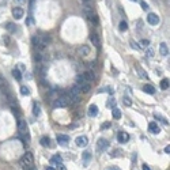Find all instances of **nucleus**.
<instances>
[{"instance_id": "1", "label": "nucleus", "mask_w": 170, "mask_h": 170, "mask_svg": "<svg viewBox=\"0 0 170 170\" xmlns=\"http://www.w3.org/2000/svg\"><path fill=\"white\" fill-rule=\"evenodd\" d=\"M21 166L23 167V170H29L31 167H34V157L31 153H26L21 159Z\"/></svg>"}, {"instance_id": "2", "label": "nucleus", "mask_w": 170, "mask_h": 170, "mask_svg": "<svg viewBox=\"0 0 170 170\" xmlns=\"http://www.w3.org/2000/svg\"><path fill=\"white\" fill-rule=\"evenodd\" d=\"M18 131H19V133L26 139V143H29L30 142V132H29V127H27L26 121H23V120L18 121Z\"/></svg>"}, {"instance_id": "3", "label": "nucleus", "mask_w": 170, "mask_h": 170, "mask_svg": "<svg viewBox=\"0 0 170 170\" xmlns=\"http://www.w3.org/2000/svg\"><path fill=\"white\" fill-rule=\"evenodd\" d=\"M70 100H71V103H76L80 101V88L78 85H75L70 90Z\"/></svg>"}, {"instance_id": "4", "label": "nucleus", "mask_w": 170, "mask_h": 170, "mask_svg": "<svg viewBox=\"0 0 170 170\" xmlns=\"http://www.w3.org/2000/svg\"><path fill=\"white\" fill-rule=\"evenodd\" d=\"M70 103H71L70 97H68V95H61V97L56 98L53 106H55V108H65V106H68Z\"/></svg>"}, {"instance_id": "5", "label": "nucleus", "mask_w": 170, "mask_h": 170, "mask_svg": "<svg viewBox=\"0 0 170 170\" xmlns=\"http://www.w3.org/2000/svg\"><path fill=\"white\" fill-rule=\"evenodd\" d=\"M85 14H86L87 19L91 22V23H93V25H98V16H97V14L94 12L93 8H90V7L86 6L85 7Z\"/></svg>"}, {"instance_id": "6", "label": "nucleus", "mask_w": 170, "mask_h": 170, "mask_svg": "<svg viewBox=\"0 0 170 170\" xmlns=\"http://www.w3.org/2000/svg\"><path fill=\"white\" fill-rule=\"evenodd\" d=\"M147 22H148L151 26H157V25L159 23V16L157 14H154V12H150V14L147 15Z\"/></svg>"}, {"instance_id": "7", "label": "nucleus", "mask_w": 170, "mask_h": 170, "mask_svg": "<svg viewBox=\"0 0 170 170\" xmlns=\"http://www.w3.org/2000/svg\"><path fill=\"white\" fill-rule=\"evenodd\" d=\"M108 147H109V142L106 140V139H102V138L98 139V142H97V150L100 151V153H101V151H105Z\"/></svg>"}, {"instance_id": "8", "label": "nucleus", "mask_w": 170, "mask_h": 170, "mask_svg": "<svg viewBox=\"0 0 170 170\" xmlns=\"http://www.w3.org/2000/svg\"><path fill=\"white\" fill-rule=\"evenodd\" d=\"M23 10L21 8V7H14L12 8V16L15 18V19H21L22 16H23Z\"/></svg>"}, {"instance_id": "9", "label": "nucleus", "mask_w": 170, "mask_h": 170, "mask_svg": "<svg viewBox=\"0 0 170 170\" xmlns=\"http://www.w3.org/2000/svg\"><path fill=\"white\" fill-rule=\"evenodd\" d=\"M76 146L78 147H86L88 144V139L87 136H79V138H76Z\"/></svg>"}, {"instance_id": "10", "label": "nucleus", "mask_w": 170, "mask_h": 170, "mask_svg": "<svg viewBox=\"0 0 170 170\" xmlns=\"http://www.w3.org/2000/svg\"><path fill=\"white\" fill-rule=\"evenodd\" d=\"M90 41L94 46H100V37H98V34L95 31L90 33Z\"/></svg>"}, {"instance_id": "11", "label": "nucleus", "mask_w": 170, "mask_h": 170, "mask_svg": "<svg viewBox=\"0 0 170 170\" xmlns=\"http://www.w3.org/2000/svg\"><path fill=\"white\" fill-rule=\"evenodd\" d=\"M117 140L120 142V143H127V142L129 140V135L127 133V132H124V131L118 132V135H117Z\"/></svg>"}, {"instance_id": "12", "label": "nucleus", "mask_w": 170, "mask_h": 170, "mask_svg": "<svg viewBox=\"0 0 170 170\" xmlns=\"http://www.w3.org/2000/svg\"><path fill=\"white\" fill-rule=\"evenodd\" d=\"M148 131L151 132V133H154V135H158L159 132H161V129H159V127L157 125V123H150L148 124Z\"/></svg>"}, {"instance_id": "13", "label": "nucleus", "mask_w": 170, "mask_h": 170, "mask_svg": "<svg viewBox=\"0 0 170 170\" xmlns=\"http://www.w3.org/2000/svg\"><path fill=\"white\" fill-rule=\"evenodd\" d=\"M57 142H59V144H61V146H67L68 142H70V136L68 135H57Z\"/></svg>"}, {"instance_id": "14", "label": "nucleus", "mask_w": 170, "mask_h": 170, "mask_svg": "<svg viewBox=\"0 0 170 170\" xmlns=\"http://www.w3.org/2000/svg\"><path fill=\"white\" fill-rule=\"evenodd\" d=\"M87 115L90 116V117H95V116L98 115V106L97 105H90V106H88Z\"/></svg>"}, {"instance_id": "15", "label": "nucleus", "mask_w": 170, "mask_h": 170, "mask_svg": "<svg viewBox=\"0 0 170 170\" xmlns=\"http://www.w3.org/2000/svg\"><path fill=\"white\" fill-rule=\"evenodd\" d=\"M50 162H52L53 165L63 163V158H61V155H59V154H56V155H53L52 158H50Z\"/></svg>"}, {"instance_id": "16", "label": "nucleus", "mask_w": 170, "mask_h": 170, "mask_svg": "<svg viewBox=\"0 0 170 170\" xmlns=\"http://www.w3.org/2000/svg\"><path fill=\"white\" fill-rule=\"evenodd\" d=\"M159 50H161V55L162 56H167V55H169V48H167V45L165 44V42H162V44H161Z\"/></svg>"}, {"instance_id": "17", "label": "nucleus", "mask_w": 170, "mask_h": 170, "mask_svg": "<svg viewBox=\"0 0 170 170\" xmlns=\"http://www.w3.org/2000/svg\"><path fill=\"white\" fill-rule=\"evenodd\" d=\"M112 115H113V118H116V120H120V118H121V110L118 108H113V110H112Z\"/></svg>"}, {"instance_id": "18", "label": "nucleus", "mask_w": 170, "mask_h": 170, "mask_svg": "<svg viewBox=\"0 0 170 170\" xmlns=\"http://www.w3.org/2000/svg\"><path fill=\"white\" fill-rule=\"evenodd\" d=\"M82 158H83V161H85V166H87L88 161L91 159V153L90 151H85V153L82 154Z\"/></svg>"}, {"instance_id": "19", "label": "nucleus", "mask_w": 170, "mask_h": 170, "mask_svg": "<svg viewBox=\"0 0 170 170\" xmlns=\"http://www.w3.org/2000/svg\"><path fill=\"white\" fill-rule=\"evenodd\" d=\"M136 70H138V73H139V76L143 78V79H147L148 78V75H147V72L143 70L142 67H139V65H136Z\"/></svg>"}, {"instance_id": "20", "label": "nucleus", "mask_w": 170, "mask_h": 170, "mask_svg": "<svg viewBox=\"0 0 170 170\" xmlns=\"http://www.w3.org/2000/svg\"><path fill=\"white\" fill-rule=\"evenodd\" d=\"M79 88H80V93H88L90 91V82H86L83 85H80Z\"/></svg>"}, {"instance_id": "21", "label": "nucleus", "mask_w": 170, "mask_h": 170, "mask_svg": "<svg viewBox=\"0 0 170 170\" xmlns=\"http://www.w3.org/2000/svg\"><path fill=\"white\" fill-rule=\"evenodd\" d=\"M143 91L144 93H147V94H154L155 93V88H154L151 85H144L143 86Z\"/></svg>"}, {"instance_id": "22", "label": "nucleus", "mask_w": 170, "mask_h": 170, "mask_svg": "<svg viewBox=\"0 0 170 170\" xmlns=\"http://www.w3.org/2000/svg\"><path fill=\"white\" fill-rule=\"evenodd\" d=\"M83 76H85V79L87 80V82H91V80H94V73L91 72V71H87V72L83 73Z\"/></svg>"}, {"instance_id": "23", "label": "nucleus", "mask_w": 170, "mask_h": 170, "mask_svg": "<svg viewBox=\"0 0 170 170\" xmlns=\"http://www.w3.org/2000/svg\"><path fill=\"white\" fill-rule=\"evenodd\" d=\"M12 76L15 78L16 80H21L22 79V75H21V71L18 70V68H15V70H12Z\"/></svg>"}, {"instance_id": "24", "label": "nucleus", "mask_w": 170, "mask_h": 170, "mask_svg": "<svg viewBox=\"0 0 170 170\" xmlns=\"http://www.w3.org/2000/svg\"><path fill=\"white\" fill-rule=\"evenodd\" d=\"M41 146H44V147H49V146H50V139H49V138H46V136H44V138L41 139Z\"/></svg>"}, {"instance_id": "25", "label": "nucleus", "mask_w": 170, "mask_h": 170, "mask_svg": "<svg viewBox=\"0 0 170 170\" xmlns=\"http://www.w3.org/2000/svg\"><path fill=\"white\" fill-rule=\"evenodd\" d=\"M33 113H34V116H40V113H41L40 105H37V103H34V105H33Z\"/></svg>"}, {"instance_id": "26", "label": "nucleus", "mask_w": 170, "mask_h": 170, "mask_svg": "<svg viewBox=\"0 0 170 170\" xmlns=\"http://www.w3.org/2000/svg\"><path fill=\"white\" fill-rule=\"evenodd\" d=\"M80 55H82V56L90 55V49H88V46H82V48H80Z\"/></svg>"}, {"instance_id": "27", "label": "nucleus", "mask_w": 170, "mask_h": 170, "mask_svg": "<svg viewBox=\"0 0 170 170\" xmlns=\"http://www.w3.org/2000/svg\"><path fill=\"white\" fill-rule=\"evenodd\" d=\"M161 88H162V90H166V88H169V79H162Z\"/></svg>"}, {"instance_id": "28", "label": "nucleus", "mask_w": 170, "mask_h": 170, "mask_svg": "<svg viewBox=\"0 0 170 170\" xmlns=\"http://www.w3.org/2000/svg\"><path fill=\"white\" fill-rule=\"evenodd\" d=\"M118 29H120L121 31H124V30H127V29H128V23H127L125 21L120 22V25H118Z\"/></svg>"}, {"instance_id": "29", "label": "nucleus", "mask_w": 170, "mask_h": 170, "mask_svg": "<svg viewBox=\"0 0 170 170\" xmlns=\"http://www.w3.org/2000/svg\"><path fill=\"white\" fill-rule=\"evenodd\" d=\"M21 94H22V95H29L30 90L26 87V86H22V87H21Z\"/></svg>"}, {"instance_id": "30", "label": "nucleus", "mask_w": 170, "mask_h": 170, "mask_svg": "<svg viewBox=\"0 0 170 170\" xmlns=\"http://www.w3.org/2000/svg\"><path fill=\"white\" fill-rule=\"evenodd\" d=\"M123 102L125 103L127 106H131V105H132V100H131L129 97H124V98H123Z\"/></svg>"}, {"instance_id": "31", "label": "nucleus", "mask_w": 170, "mask_h": 170, "mask_svg": "<svg viewBox=\"0 0 170 170\" xmlns=\"http://www.w3.org/2000/svg\"><path fill=\"white\" fill-rule=\"evenodd\" d=\"M1 41H3V45H6V46H8V45H10V38H8V35H3Z\"/></svg>"}, {"instance_id": "32", "label": "nucleus", "mask_w": 170, "mask_h": 170, "mask_svg": "<svg viewBox=\"0 0 170 170\" xmlns=\"http://www.w3.org/2000/svg\"><path fill=\"white\" fill-rule=\"evenodd\" d=\"M140 44H142V46H143V48H148L150 46V41H148V40H142Z\"/></svg>"}, {"instance_id": "33", "label": "nucleus", "mask_w": 170, "mask_h": 170, "mask_svg": "<svg viewBox=\"0 0 170 170\" xmlns=\"http://www.w3.org/2000/svg\"><path fill=\"white\" fill-rule=\"evenodd\" d=\"M110 157H113V158H116V157H121V151L120 150H116L115 153H112Z\"/></svg>"}, {"instance_id": "34", "label": "nucleus", "mask_w": 170, "mask_h": 170, "mask_svg": "<svg viewBox=\"0 0 170 170\" xmlns=\"http://www.w3.org/2000/svg\"><path fill=\"white\" fill-rule=\"evenodd\" d=\"M131 46L133 48V49H136V50H139V49H140V46H139V45L136 44L135 41H131Z\"/></svg>"}, {"instance_id": "35", "label": "nucleus", "mask_w": 170, "mask_h": 170, "mask_svg": "<svg viewBox=\"0 0 170 170\" xmlns=\"http://www.w3.org/2000/svg\"><path fill=\"white\" fill-rule=\"evenodd\" d=\"M15 29H16V27H15L14 25H11V23L7 25V30H10V31H15Z\"/></svg>"}, {"instance_id": "36", "label": "nucleus", "mask_w": 170, "mask_h": 170, "mask_svg": "<svg viewBox=\"0 0 170 170\" xmlns=\"http://www.w3.org/2000/svg\"><path fill=\"white\" fill-rule=\"evenodd\" d=\"M142 8H143V10H148V4H147L146 3V1H142Z\"/></svg>"}, {"instance_id": "37", "label": "nucleus", "mask_w": 170, "mask_h": 170, "mask_svg": "<svg viewBox=\"0 0 170 170\" xmlns=\"http://www.w3.org/2000/svg\"><path fill=\"white\" fill-rule=\"evenodd\" d=\"M56 166H57V169H60V170H67L64 166H63V163H57Z\"/></svg>"}, {"instance_id": "38", "label": "nucleus", "mask_w": 170, "mask_h": 170, "mask_svg": "<svg viewBox=\"0 0 170 170\" xmlns=\"http://www.w3.org/2000/svg\"><path fill=\"white\" fill-rule=\"evenodd\" d=\"M27 25H33V18L31 16L27 18Z\"/></svg>"}, {"instance_id": "39", "label": "nucleus", "mask_w": 170, "mask_h": 170, "mask_svg": "<svg viewBox=\"0 0 170 170\" xmlns=\"http://www.w3.org/2000/svg\"><path fill=\"white\" fill-rule=\"evenodd\" d=\"M112 103H115V100H113V98H110V100H109V102H108V106H112Z\"/></svg>"}, {"instance_id": "40", "label": "nucleus", "mask_w": 170, "mask_h": 170, "mask_svg": "<svg viewBox=\"0 0 170 170\" xmlns=\"http://www.w3.org/2000/svg\"><path fill=\"white\" fill-rule=\"evenodd\" d=\"M109 127H110V124H109V123H105V124H103V125H102V129H105V128H109Z\"/></svg>"}, {"instance_id": "41", "label": "nucleus", "mask_w": 170, "mask_h": 170, "mask_svg": "<svg viewBox=\"0 0 170 170\" xmlns=\"http://www.w3.org/2000/svg\"><path fill=\"white\" fill-rule=\"evenodd\" d=\"M108 170H120V169H118L117 166H112V167H109Z\"/></svg>"}, {"instance_id": "42", "label": "nucleus", "mask_w": 170, "mask_h": 170, "mask_svg": "<svg viewBox=\"0 0 170 170\" xmlns=\"http://www.w3.org/2000/svg\"><path fill=\"white\" fill-rule=\"evenodd\" d=\"M165 153H166V154H169V153H170V146H167L166 148H165Z\"/></svg>"}, {"instance_id": "43", "label": "nucleus", "mask_w": 170, "mask_h": 170, "mask_svg": "<svg viewBox=\"0 0 170 170\" xmlns=\"http://www.w3.org/2000/svg\"><path fill=\"white\" fill-rule=\"evenodd\" d=\"M142 169H143V170H150V167L147 166V165H143V166H142Z\"/></svg>"}, {"instance_id": "44", "label": "nucleus", "mask_w": 170, "mask_h": 170, "mask_svg": "<svg viewBox=\"0 0 170 170\" xmlns=\"http://www.w3.org/2000/svg\"><path fill=\"white\" fill-rule=\"evenodd\" d=\"M15 1H16V3H19V4H23L26 0H15Z\"/></svg>"}, {"instance_id": "45", "label": "nucleus", "mask_w": 170, "mask_h": 170, "mask_svg": "<svg viewBox=\"0 0 170 170\" xmlns=\"http://www.w3.org/2000/svg\"><path fill=\"white\" fill-rule=\"evenodd\" d=\"M45 170H56V169H53L52 166H48V167H46V169H45Z\"/></svg>"}, {"instance_id": "46", "label": "nucleus", "mask_w": 170, "mask_h": 170, "mask_svg": "<svg viewBox=\"0 0 170 170\" xmlns=\"http://www.w3.org/2000/svg\"><path fill=\"white\" fill-rule=\"evenodd\" d=\"M1 83H4V80H3V78H1V75H0V85H1Z\"/></svg>"}, {"instance_id": "47", "label": "nucleus", "mask_w": 170, "mask_h": 170, "mask_svg": "<svg viewBox=\"0 0 170 170\" xmlns=\"http://www.w3.org/2000/svg\"><path fill=\"white\" fill-rule=\"evenodd\" d=\"M88 1H90V0H82V3H85V4H86V3H88Z\"/></svg>"}, {"instance_id": "48", "label": "nucleus", "mask_w": 170, "mask_h": 170, "mask_svg": "<svg viewBox=\"0 0 170 170\" xmlns=\"http://www.w3.org/2000/svg\"><path fill=\"white\" fill-rule=\"evenodd\" d=\"M29 170H35V167H31V169H29Z\"/></svg>"}, {"instance_id": "49", "label": "nucleus", "mask_w": 170, "mask_h": 170, "mask_svg": "<svg viewBox=\"0 0 170 170\" xmlns=\"http://www.w3.org/2000/svg\"><path fill=\"white\" fill-rule=\"evenodd\" d=\"M133 1H135V0H133Z\"/></svg>"}]
</instances>
